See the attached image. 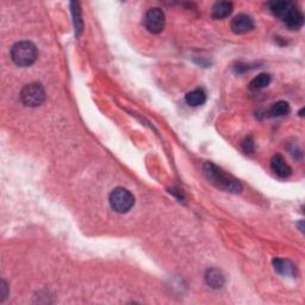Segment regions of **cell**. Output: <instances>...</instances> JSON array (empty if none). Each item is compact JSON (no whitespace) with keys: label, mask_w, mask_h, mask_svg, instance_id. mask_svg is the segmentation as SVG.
I'll list each match as a JSON object with an SVG mask.
<instances>
[{"label":"cell","mask_w":305,"mask_h":305,"mask_svg":"<svg viewBox=\"0 0 305 305\" xmlns=\"http://www.w3.org/2000/svg\"><path fill=\"white\" fill-rule=\"evenodd\" d=\"M38 57V50L32 42L22 41L11 48V58L19 67H29Z\"/></svg>","instance_id":"cell-3"},{"label":"cell","mask_w":305,"mask_h":305,"mask_svg":"<svg viewBox=\"0 0 305 305\" xmlns=\"http://www.w3.org/2000/svg\"><path fill=\"white\" fill-rule=\"evenodd\" d=\"M273 266L275 268V271L282 275H293L295 274V266H293V263L291 261H289V260L274 259Z\"/></svg>","instance_id":"cell-12"},{"label":"cell","mask_w":305,"mask_h":305,"mask_svg":"<svg viewBox=\"0 0 305 305\" xmlns=\"http://www.w3.org/2000/svg\"><path fill=\"white\" fill-rule=\"evenodd\" d=\"M203 172L212 185L226 191V192L240 193L242 191V185L237 179H235L233 175L226 173V172L220 170L219 167L212 162L205 164L203 166Z\"/></svg>","instance_id":"cell-1"},{"label":"cell","mask_w":305,"mask_h":305,"mask_svg":"<svg viewBox=\"0 0 305 305\" xmlns=\"http://www.w3.org/2000/svg\"><path fill=\"white\" fill-rule=\"evenodd\" d=\"M231 30H233L235 34L237 35H242V34H246V32H249L252 31L253 29H254V21H253V18L251 16H248V14H238L234 18L233 21H231Z\"/></svg>","instance_id":"cell-7"},{"label":"cell","mask_w":305,"mask_h":305,"mask_svg":"<svg viewBox=\"0 0 305 305\" xmlns=\"http://www.w3.org/2000/svg\"><path fill=\"white\" fill-rule=\"evenodd\" d=\"M109 201L111 208L118 214H126L130 211L135 204V197L132 196L130 191L123 187H117L110 193Z\"/></svg>","instance_id":"cell-4"},{"label":"cell","mask_w":305,"mask_h":305,"mask_svg":"<svg viewBox=\"0 0 305 305\" xmlns=\"http://www.w3.org/2000/svg\"><path fill=\"white\" fill-rule=\"evenodd\" d=\"M270 83H271V76L262 73V74H259L256 78L252 80L251 88L252 90H261V88H265L270 85Z\"/></svg>","instance_id":"cell-14"},{"label":"cell","mask_w":305,"mask_h":305,"mask_svg":"<svg viewBox=\"0 0 305 305\" xmlns=\"http://www.w3.org/2000/svg\"><path fill=\"white\" fill-rule=\"evenodd\" d=\"M185 100L190 106H200L207 101V94L201 88H197L186 94Z\"/></svg>","instance_id":"cell-11"},{"label":"cell","mask_w":305,"mask_h":305,"mask_svg":"<svg viewBox=\"0 0 305 305\" xmlns=\"http://www.w3.org/2000/svg\"><path fill=\"white\" fill-rule=\"evenodd\" d=\"M0 289H2V296H0V300H3L6 298V295H7V292H6V289H7V285H6V282L5 281H2V284H0Z\"/></svg>","instance_id":"cell-16"},{"label":"cell","mask_w":305,"mask_h":305,"mask_svg":"<svg viewBox=\"0 0 305 305\" xmlns=\"http://www.w3.org/2000/svg\"><path fill=\"white\" fill-rule=\"evenodd\" d=\"M233 3L229 2H219L216 3L214 7H212V17L215 19H223L230 16L233 12Z\"/></svg>","instance_id":"cell-10"},{"label":"cell","mask_w":305,"mask_h":305,"mask_svg":"<svg viewBox=\"0 0 305 305\" xmlns=\"http://www.w3.org/2000/svg\"><path fill=\"white\" fill-rule=\"evenodd\" d=\"M291 109H290L289 103L286 101H278L271 106V109L268 110V116L270 117H281L285 115H289Z\"/></svg>","instance_id":"cell-13"},{"label":"cell","mask_w":305,"mask_h":305,"mask_svg":"<svg viewBox=\"0 0 305 305\" xmlns=\"http://www.w3.org/2000/svg\"><path fill=\"white\" fill-rule=\"evenodd\" d=\"M72 12L73 17H74V25H75V31L76 35H79L83 30V19H82V11H80L79 3H72Z\"/></svg>","instance_id":"cell-15"},{"label":"cell","mask_w":305,"mask_h":305,"mask_svg":"<svg viewBox=\"0 0 305 305\" xmlns=\"http://www.w3.org/2000/svg\"><path fill=\"white\" fill-rule=\"evenodd\" d=\"M21 99L25 106L36 108V106L42 105L46 100V91L41 84H29L22 90Z\"/></svg>","instance_id":"cell-5"},{"label":"cell","mask_w":305,"mask_h":305,"mask_svg":"<svg viewBox=\"0 0 305 305\" xmlns=\"http://www.w3.org/2000/svg\"><path fill=\"white\" fill-rule=\"evenodd\" d=\"M271 168L272 171L279 176V178H289L292 173L291 167L286 164L285 159L280 155V154H277V155L272 157Z\"/></svg>","instance_id":"cell-8"},{"label":"cell","mask_w":305,"mask_h":305,"mask_svg":"<svg viewBox=\"0 0 305 305\" xmlns=\"http://www.w3.org/2000/svg\"><path fill=\"white\" fill-rule=\"evenodd\" d=\"M205 280L212 289H220L223 288L224 282H226V278H224L222 272L216 270V268H211V270H208L207 274H205Z\"/></svg>","instance_id":"cell-9"},{"label":"cell","mask_w":305,"mask_h":305,"mask_svg":"<svg viewBox=\"0 0 305 305\" xmlns=\"http://www.w3.org/2000/svg\"><path fill=\"white\" fill-rule=\"evenodd\" d=\"M270 9L274 16L280 18L291 30H298L303 27V13L293 3L273 2L270 3Z\"/></svg>","instance_id":"cell-2"},{"label":"cell","mask_w":305,"mask_h":305,"mask_svg":"<svg viewBox=\"0 0 305 305\" xmlns=\"http://www.w3.org/2000/svg\"><path fill=\"white\" fill-rule=\"evenodd\" d=\"M145 27L147 30L152 34H160L165 29V23H166V17H165L164 11L159 7H153L147 11L145 19H143Z\"/></svg>","instance_id":"cell-6"}]
</instances>
